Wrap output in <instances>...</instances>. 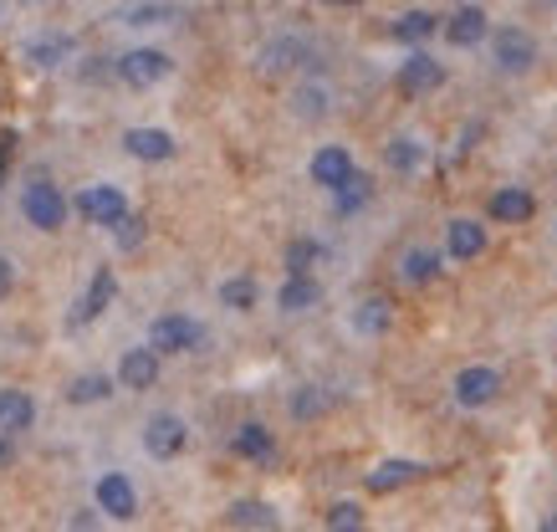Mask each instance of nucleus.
I'll use <instances>...</instances> for the list:
<instances>
[{
  "mask_svg": "<svg viewBox=\"0 0 557 532\" xmlns=\"http://www.w3.org/2000/svg\"><path fill=\"white\" fill-rule=\"evenodd\" d=\"M21 215H26V225H32V231H47V236H51V231H62V225H67L72 200L51 185V180H41V174H36L32 185L21 189Z\"/></svg>",
  "mask_w": 557,
  "mask_h": 532,
  "instance_id": "1",
  "label": "nucleus"
},
{
  "mask_svg": "<svg viewBox=\"0 0 557 532\" xmlns=\"http://www.w3.org/2000/svg\"><path fill=\"white\" fill-rule=\"evenodd\" d=\"M205 338H210L205 323L189 318V312H164V318H153V327H149V344L159 348V354H200Z\"/></svg>",
  "mask_w": 557,
  "mask_h": 532,
  "instance_id": "2",
  "label": "nucleus"
},
{
  "mask_svg": "<svg viewBox=\"0 0 557 532\" xmlns=\"http://www.w3.org/2000/svg\"><path fill=\"white\" fill-rule=\"evenodd\" d=\"M491 57L507 77H522V72L537 67V36L522 32V26H496L491 32Z\"/></svg>",
  "mask_w": 557,
  "mask_h": 532,
  "instance_id": "3",
  "label": "nucleus"
},
{
  "mask_svg": "<svg viewBox=\"0 0 557 532\" xmlns=\"http://www.w3.org/2000/svg\"><path fill=\"white\" fill-rule=\"evenodd\" d=\"M72 210H77L87 225L113 231V225L128 215V195H123L119 185H83V189H77V200H72Z\"/></svg>",
  "mask_w": 557,
  "mask_h": 532,
  "instance_id": "4",
  "label": "nucleus"
},
{
  "mask_svg": "<svg viewBox=\"0 0 557 532\" xmlns=\"http://www.w3.org/2000/svg\"><path fill=\"white\" fill-rule=\"evenodd\" d=\"M92 502H98V512L113 517V522H134L138 517V492L123 471H102L98 486H92Z\"/></svg>",
  "mask_w": 557,
  "mask_h": 532,
  "instance_id": "5",
  "label": "nucleus"
},
{
  "mask_svg": "<svg viewBox=\"0 0 557 532\" xmlns=\"http://www.w3.org/2000/svg\"><path fill=\"white\" fill-rule=\"evenodd\" d=\"M170 72H174V62L159 47H134V52L119 57V83H128V87H159Z\"/></svg>",
  "mask_w": 557,
  "mask_h": 532,
  "instance_id": "6",
  "label": "nucleus"
},
{
  "mask_svg": "<svg viewBox=\"0 0 557 532\" xmlns=\"http://www.w3.org/2000/svg\"><path fill=\"white\" fill-rule=\"evenodd\" d=\"M113 297H119V276L108 272V267H98V272H92V282L83 287V297H77V308L67 312V327H87V323H98L102 312L113 308Z\"/></svg>",
  "mask_w": 557,
  "mask_h": 532,
  "instance_id": "7",
  "label": "nucleus"
},
{
  "mask_svg": "<svg viewBox=\"0 0 557 532\" xmlns=\"http://www.w3.org/2000/svg\"><path fill=\"white\" fill-rule=\"evenodd\" d=\"M307 41L302 36H271L267 47L256 52V72L261 77H287V72H302L307 67Z\"/></svg>",
  "mask_w": 557,
  "mask_h": 532,
  "instance_id": "8",
  "label": "nucleus"
},
{
  "mask_svg": "<svg viewBox=\"0 0 557 532\" xmlns=\"http://www.w3.org/2000/svg\"><path fill=\"white\" fill-rule=\"evenodd\" d=\"M394 83H399V92H405V98H424V92L445 87V67H440L424 47H409V57L399 62V77H394Z\"/></svg>",
  "mask_w": 557,
  "mask_h": 532,
  "instance_id": "9",
  "label": "nucleus"
},
{
  "mask_svg": "<svg viewBox=\"0 0 557 532\" xmlns=\"http://www.w3.org/2000/svg\"><path fill=\"white\" fill-rule=\"evenodd\" d=\"M185 446H189V425L180 415H149V425H144V450H149L153 461H174Z\"/></svg>",
  "mask_w": 557,
  "mask_h": 532,
  "instance_id": "10",
  "label": "nucleus"
},
{
  "mask_svg": "<svg viewBox=\"0 0 557 532\" xmlns=\"http://www.w3.org/2000/svg\"><path fill=\"white\" fill-rule=\"evenodd\" d=\"M502 395V374L491 363H471L456 374V405L460 410H486L491 399Z\"/></svg>",
  "mask_w": 557,
  "mask_h": 532,
  "instance_id": "11",
  "label": "nucleus"
},
{
  "mask_svg": "<svg viewBox=\"0 0 557 532\" xmlns=\"http://www.w3.org/2000/svg\"><path fill=\"white\" fill-rule=\"evenodd\" d=\"M159 359H164V354H159L153 344L128 348V354L119 359V384L128 389V395H144V389H153V384H159V369H164Z\"/></svg>",
  "mask_w": 557,
  "mask_h": 532,
  "instance_id": "12",
  "label": "nucleus"
},
{
  "mask_svg": "<svg viewBox=\"0 0 557 532\" xmlns=\"http://www.w3.org/2000/svg\"><path fill=\"white\" fill-rule=\"evenodd\" d=\"M307 174H312V185H322L327 195L338 185H348L358 174V164H354V154L343 149V144H322L318 154H312V164H307Z\"/></svg>",
  "mask_w": 557,
  "mask_h": 532,
  "instance_id": "13",
  "label": "nucleus"
},
{
  "mask_svg": "<svg viewBox=\"0 0 557 532\" xmlns=\"http://www.w3.org/2000/svg\"><path fill=\"white\" fill-rule=\"evenodd\" d=\"M420 477H430V466L424 461H405V456H394V461H379L363 477V486H369L373 497H388V492H405V486H414Z\"/></svg>",
  "mask_w": 557,
  "mask_h": 532,
  "instance_id": "14",
  "label": "nucleus"
},
{
  "mask_svg": "<svg viewBox=\"0 0 557 532\" xmlns=\"http://www.w3.org/2000/svg\"><path fill=\"white\" fill-rule=\"evenodd\" d=\"M486 225L471 221V215H456V221L445 225V257L450 261H475V257H486Z\"/></svg>",
  "mask_w": 557,
  "mask_h": 532,
  "instance_id": "15",
  "label": "nucleus"
},
{
  "mask_svg": "<svg viewBox=\"0 0 557 532\" xmlns=\"http://www.w3.org/2000/svg\"><path fill=\"white\" fill-rule=\"evenodd\" d=\"M174 134L170 128H128L123 134V154L138 159V164H164V159H174Z\"/></svg>",
  "mask_w": 557,
  "mask_h": 532,
  "instance_id": "16",
  "label": "nucleus"
},
{
  "mask_svg": "<svg viewBox=\"0 0 557 532\" xmlns=\"http://www.w3.org/2000/svg\"><path fill=\"white\" fill-rule=\"evenodd\" d=\"M486 215L496 225H527L532 215H537V200H532V189L507 185V189H496V195L486 200Z\"/></svg>",
  "mask_w": 557,
  "mask_h": 532,
  "instance_id": "17",
  "label": "nucleus"
},
{
  "mask_svg": "<svg viewBox=\"0 0 557 532\" xmlns=\"http://www.w3.org/2000/svg\"><path fill=\"white\" fill-rule=\"evenodd\" d=\"M231 450H236L240 461L267 466V461H276V435H271L261 420H246V425H236V435H231Z\"/></svg>",
  "mask_w": 557,
  "mask_h": 532,
  "instance_id": "18",
  "label": "nucleus"
},
{
  "mask_svg": "<svg viewBox=\"0 0 557 532\" xmlns=\"http://www.w3.org/2000/svg\"><path fill=\"white\" fill-rule=\"evenodd\" d=\"M440 32H445V41H450V47H460V52H466V47H481V41L491 36V21H486V11H481V5H460L456 16L440 26Z\"/></svg>",
  "mask_w": 557,
  "mask_h": 532,
  "instance_id": "19",
  "label": "nucleus"
},
{
  "mask_svg": "<svg viewBox=\"0 0 557 532\" xmlns=\"http://www.w3.org/2000/svg\"><path fill=\"white\" fill-rule=\"evenodd\" d=\"M322 302V287L312 282V272H287L282 293H276V308L282 312H312Z\"/></svg>",
  "mask_w": 557,
  "mask_h": 532,
  "instance_id": "20",
  "label": "nucleus"
},
{
  "mask_svg": "<svg viewBox=\"0 0 557 532\" xmlns=\"http://www.w3.org/2000/svg\"><path fill=\"white\" fill-rule=\"evenodd\" d=\"M424 159H430V149H424L414 134H399V138H388V144H384V164L394 174H420Z\"/></svg>",
  "mask_w": 557,
  "mask_h": 532,
  "instance_id": "21",
  "label": "nucleus"
},
{
  "mask_svg": "<svg viewBox=\"0 0 557 532\" xmlns=\"http://www.w3.org/2000/svg\"><path fill=\"white\" fill-rule=\"evenodd\" d=\"M292 113L302 123H322L327 113H333V87L327 83H302L297 92H292Z\"/></svg>",
  "mask_w": 557,
  "mask_h": 532,
  "instance_id": "22",
  "label": "nucleus"
},
{
  "mask_svg": "<svg viewBox=\"0 0 557 532\" xmlns=\"http://www.w3.org/2000/svg\"><path fill=\"white\" fill-rule=\"evenodd\" d=\"M32 425H36V399L26 389H0V430L21 435V430H32Z\"/></svg>",
  "mask_w": 557,
  "mask_h": 532,
  "instance_id": "23",
  "label": "nucleus"
},
{
  "mask_svg": "<svg viewBox=\"0 0 557 532\" xmlns=\"http://www.w3.org/2000/svg\"><path fill=\"white\" fill-rule=\"evenodd\" d=\"M440 26H445V21H440L435 11H405V16L388 26V36H394V41H405V47H424Z\"/></svg>",
  "mask_w": 557,
  "mask_h": 532,
  "instance_id": "24",
  "label": "nucleus"
},
{
  "mask_svg": "<svg viewBox=\"0 0 557 532\" xmlns=\"http://www.w3.org/2000/svg\"><path fill=\"white\" fill-rule=\"evenodd\" d=\"M282 517L271 512V502H256V497H240L225 507V528H276Z\"/></svg>",
  "mask_w": 557,
  "mask_h": 532,
  "instance_id": "25",
  "label": "nucleus"
},
{
  "mask_svg": "<svg viewBox=\"0 0 557 532\" xmlns=\"http://www.w3.org/2000/svg\"><path fill=\"white\" fill-rule=\"evenodd\" d=\"M67 57H72V36H36L32 47H26V62L41 72H57Z\"/></svg>",
  "mask_w": 557,
  "mask_h": 532,
  "instance_id": "26",
  "label": "nucleus"
},
{
  "mask_svg": "<svg viewBox=\"0 0 557 532\" xmlns=\"http://www.w3.org/2000/svg\"><path fill=\"white\" fill-rule=\"evenodd\" d=\"M399 276H405L409 287H430L440 276V257L435 251H424V246H409L405 257H399Z\"/></svg>",
  "mask_w": 557,
  "mask_h": 532,
  "instance_id": "27",
  "label": "nucleus"
},
{
  "mask_svg": "<svg viewBox=\"0 0 557 532\" xmlns=\"http://www.w3.org/2000/svg\"><path fill=\"white\" fill-rule=\"evenodd\" d=\"M113 389H119V379H108V374H77L67 384V405H102V399H113Z\"/></svg>",
  "mask_w": 557,
  "mask_h": 532,
  "instance_id": "28",
  "label": "nucleus"
},
{
  "mask_svg": "<svg viewBox=\"0 0 557 532\" xmlns=\"http://www.w3.org/2000/svg\"><path fill=\"white\" fill-rule=\"evenodd\" d=\"M388 323H394V312H388L384 297H363V302L354 308V327L363 333V338H384Z\"/></svg>",
  "mask_w": 557,
  "mask_h": 532,
  "instance_id": "29",
  "label": "nucleus"
},
{
  "mask_svg": "<svg viewBox=\"0 0 557 532\" xmlns=\"http://www.w3.org/2000/svg\"><path fill=\"white\" fill-rule=\"evenodd\" d=\"M287 410H292V420H318V415L333 410V395L322 384H302V389H292Z\"/></svg>",
  "mask_w": 557,
  "mask_h": 532,
  "instance_id": "30",
  "label": "nucleus"
},
{
  "mask_svg": "<svg viewBox=\"0 0 557 532\" xmlns=\"http://www.w3.org/2000/svg\"><path fill=\"white\" fill-rule=\"evenodd\" d=\"M256 302H261V287H256V276H225V282H220V308L251 312Z\"/></svg>",
  "mask_w": 557,
  "mask_h": 532,
  "instance_id": "31",
  "label": "nucleus"
},
{
  "mask_svg": "<svg viewBox=\"0 0 557 532\" xmlns=\"http://www.w3.org/2000/svg\"><path fill=\"white\" fill-rule=\"evenodd\" d=\"M369 200H373V180H369V174H354L348 185L333 189V210H338V215H358Z\"/></svg>",
  "mask_w": 557,
  "mask_h": 532,
  "instance_id": "32",
  "label": "nucleus"
},
{
  "mask_svg": "<svg viewBox=\"0 0 557 532\" xmlns=\"http://www.w3.org/2000/svg\"><path fill=\"white\" fill-rule=\"evenodd\" d=\"M322 261V246L312 236H297V240H287V272H312Z\"/></svg>",
  "mask_w": 557,
  "mask_h": 532,
  "instance_id": "33",
  "label": "nucleus"
},
{
  "mask_svg": "<svg viewBox=\"0 0 557 532\" xmlns=\"http://www.w3.org/2000/svg\"><path fill=\"white\" fill-rule=\"evenodd\" d=\"M322 522H327L333 532H358L363 528V507H358V502H333Z\"/></svg>",
  "mask_w": 557,
  "mask_h": 532,
  "instance_id": "34",
  "label": "nucleus"
},
{
  "mask_svg": "<svg viewBox=\"0 0 557 532\" xmlns=\"http://www.w3.org/2000/svg\"><path fill=\"white\" fill-rule=\"evenodd\" d=\"M174 16H180L174 5H128V11H123L128 26H170Z\"/></svg>",
  "mask_w": 557,
  "mask_h": 532,
  "instance_id": "35",
  "label": "nucleus"
},
{
  "mask_svg": "<svg viewBox=\"0 0 557 532\" xmlns=\"http://www.w3.org/2000/svg\"><path fill=\"white\" fill-rule=\"evenodd\" d=\"M113 240H119V251H138V246H144V215L128 210V215L113 225Z\"/></svg>",
  "mask_w": 557,
  "mask_h": 532,
  "instance_id": "36",
  "label": "nucleus"
},
{
  "mask_svg": "<svg viewBox=\"0 0 557 532\" xmlns=\"http://www.w3.org/2000/svg\"><path fill=\"white\" fill-rule=\"evenodd\" d=\"M119 77V57H87L83 62V83H108Z\"/></svg>",
  "mask_w": 557,
  "mask_h": 532,
  "instance_id": "37",
  "label": "nucleus"
},
{
  "mask_svg": "<svg viewBox=\"0 0 557 532\" xmlns=\"http://www.w3.org/2000/svg\"><path fill=\"white\" fill-rule=\"evenodd\" d=\"M11 159H16V128H5V134H0V185H5V170H11Z\"/></svg>",
  "mask_w": 557,
  "mask_h": 532,
  "instance_id": "38",
  "label": "nucleus"
},
{
  "mask_svg": "<svg viewBox=\"0 0 557 532\" xmlns=\"http://www.w3.org/2000/svg\"><path fill=\"white\" fill-rule=\"evenodd\" d=\"M11 287H16V261H11V257H0V302L11 297Z\"/></svg>",
  "mask_w": 557,
  "mask_h": 532,
  "instance_id": "39",
  "label": "nucleus"
},
{
  "mask_svg": "<svg viewBox=\"0 0 557 532\" xmlns=\"http://www.w3.org/2000/svg\"><path fill=\"white\" fill-rule=\"evenodd\" d=\"M5 466H16V435L11 430H0V471Z\"/></svg>",
  "mask_w": 557,
  "mask_h": 532,
  "instance_id": "40",
  "label": "nucleus"
},
{
  "mask_svg": "<svg viewBox=\"0 0 557 532\" xmlns=\"http://www.w3.org/2000/svg\"><path fill=\"white\" fill-rule=\"evenodd\" d=\"M67 528H77V532H83V528H98V502H92V512H77V517H72Z\"/></svg>",
  "mask_w": 557,
  "mask_h": 532,
  "instance_id": "41",
  "label": "nucleus"
},
{
  "mask_svg": "<svg viewBox=\"0 0 557 532\" xmlns=\"http://www.w3.org/2000/svg\"><path fill=\"white\" fill-rule=\"evenodd\" d=\"M542 532H557V512H553V517H542Z\"/></svg>",
  "mask_w": 557,
  "mask_h": 532,
  "instance_id": "42",
  "label": "nucleus"
},
{
  "mask_svg": "<svg viewBox=\"0 0 557 532\" xmlns=\"http://www.w3.org/2000/svg\"><path fill=\"white\" fill-rule=\"evenodd\" d=\"M327 5H363V0H327Z\"/></svg>",
  "mask_w": 557,
  "mask_h": 532,
  "instance_id": "43",
  "label": "nucleus"
},
{
  "mask_svg": "<svg viewBox=\"0 0 557 532\" xmlns=\"http://www.w3.org/2000/svg\"><path fill=\"white\" fill-rule=\"evenodd\" d=\"M21 5H47V0H21Z\"/></svg>",
  "mask_w": 557,
  "mask_h": 532,
  "instance_id": "44",
  "label": "nucleus"
},
{
  "mask_svg": "<svg viewBox=\"0 0 557 532\" xmlns=\"http://www.w3.org/2000/svg\"><path fill=\"white\" fill-rule=\"evenodd\" d=\"M547 5H557V0H547Z\"/></svg>",
  "mask_w": 557,
  "mask_h": 532,
  "instance_id": "45",
  "label": "nucleus"
}]
</instances>
